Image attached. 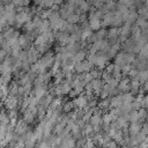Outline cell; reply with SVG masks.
I'll return each instance as SVG.
<instances>
[{
    "instance_id": "7",
    "label": "cell",
    "mask_w": 148,
    "mask_h": 148,
    "mask_svg": "<svg viewBox=\"0 0 148 148\" xmlns=\"http://www.w3.org/2000/svg\"><path fill=\"white\" fill-rule=\"evenodd\" d=\"M123 105H124L123 94H121V95L112 96V98L110 99V106H111V109H114V108H121Z\"/></svg>"
},
{
    "instance_id": "27",
    "label": "cell",
    "mask_w": 148,
    "mask_h": 148,
    "mask_svg": "<svg viewBox=\"0 0 148 148\" xmlns=\"http://www.w3.org/2000/svg\"><path fill=\"white\" fill-rule=\"evenodd\" d=\"M142 108H145V109H148V94L147 95H145V97H143V99H142Z\"/></svg>"
},
{
    "instance_id": "23",
    "label": "cell",
    "mask_w": 148,
    "mask_h": 148,
    "mask_svg": "<svg viewBox=\"0 0 148 148\" xmlns=\"http://www.w3.org/2000/svg\"><path fill=\"white\" fill-rule=\"evenodd\" d=\"M17 116H18V111H17V109H16V110H9V111H8V117H9L10 119H13V118H17Z\"/></svg>"
},
{
    "instance_id": "16",
    "label": "cell",
    "mask_w": 148,
    "mask_h": 148,
    "mask_svg": "<svg viewBox=\"0 0 148 148\" xmlns=\"http://www.w3.org/2000/svg\"><path fill=\"white\" fill-rule=\"evenodd\" d=\"M138 80L141 82V84L146 83L148 81V69H143V71H139V76Z\"/></svg>"
},
{
    "instance_id": "15",
    "label": "cell",
    "mask_w": 148,
    "mask_h": 148,
    "mask_svg": "<svg viewBox=\"0 0 148 148\" xmlns=\"http://www.w3.org/2000/svg\"><path fill=\"white\" fill-rule=\"evenodd\" d=\"M125 118H126L130 123H135V121H139V113H138V111L133 110V111H131L127 116H125Z\"/></svg>"
},
{
    "instance_id": "17",
    "label": "cell",
    "mask_w": 148,
    "mask_h": 148,
    "mask_svg": "<svg viewBox=\"0 0 148 148\" xmlns=\"http://www.w3.org/2000/svg\"><path fill=\"white\" fill-rule=\"evenodd\" d=\"M134 99H135V97H134V95L132 92H125V94H123L124 104H131Z\"/></svg>"
},
{
    "instance_id": "19",
    "label": "cell",
    "mask_w": 148,
    "mask_h": 148,
    "mask_svg": "<svg viewBox=\"0 0 148 148\" xmlns=\"http://www.w3.org/2000/svg\"><path fill=\"white\" fill-rule=\"evenodd\" d=\"M139 58L145 59V60L148 59V43L142 46V49H141V51H140V53H139Z\"/></svg>"
},
{
    "instance_id": "13",
    "label": "cell",
    "mask_w": 148,
    "mask_h": 148,
    "mask_svg": "<svg viewBox=\"0 0 148 148\" xmlns=\"http://www.w3.org/2000/svg\"><path fill=\"white\" fill-rule=\"evenodd\" d=\"M53 99H54V96L49 94V95H46V96L40 101V105H42V106H44L45 109H46V108H50V105L52 104Z\"/></svg>"
},
{
    "instance_id": "30",
    "label": "cell",
    "mask_w": 148,
    "mask_h": 148,
    "mask_svg": "<svg viewBox=\"0 0 148 148\" xmlns=\"http://www.w3.org/2000/svg\"><path fill=\"white\" fill-rule=\"evenodd\" d=\"M75 148H77V147H75Z\"/></svg>"
},
{
    "instance_id": "28",
    "label": "cell",
    "mask_w": 148,
    "mask_h": 148,
    "mask_svg": "<svg viewBox=\"0 0 148 148\" xmlns=\"http://www.w3.org/2000/svg\"><path fill=\"white\" fill-rule=\"evenodd\" d=\"M139 148H148V142H142V143H140L139 145Z\"/></svg>"
},
{
    "instance_id": "2",
    "label": "cell",
    "mask_w": 148,
    "mask_h": 148,
    "mask_svg": "<svg viewBox=\"0 0 148 148\" xmlns=\"http://www.w3.org/2000/svg\"><path fill=\"white\" fill-rule=\"evenodd\" d=\"M75 8H76V7H75V6H73V5H71L69 2H67V3H62V5L60 6L59 14H60V16H61L62 18L67 20V18H68V16H69L71 14H73V13H74V9H75Z\"/></svg>"
},
{
    "instance_id": "5",
    "label": "cell",
    "mask_w": 148,
    "mask_h": 148,
    "mask_svg": "<svg viewBox=\"0 0 148 148\" xmlns=\"http://www.w3.org/2000/svg\"><path fill=\"white\" fill-rule=\"evenodd\" d=\"M90 83L92 84L94 94H95V95H101V92H102V90H103V87H104L105 82H104L102 79H94Z\"/></svg>"
},
{
    "instance_id": "14",
    "label": "cell",
    "mask_w": 148,
    "mask_h": 148,
    "mask_svg": "<svg viewBox=\"0 0 148 148\" xmlns=\"http://www.w3.org/2000/svg\"><path fill=\"white\" fill-rule=\"evenodd\" d=\"M66 21L68 23H71V24H77L79 22H81V15H79L76 13H73V14H71L68 16V18Z\"/></svg>"
},
{
    "instance_id": "29",
    "label": "cell",
    "mask_w": 148,
    "mask_h": 148,
    "mask_svg": "<svg viewBox=\"0 0 148 148\" xmlns=\"http://www.w3.org/2000/svg\"><path fill=\"white\" fill-rule=\"evenodd\" d=\"M64 2V0H53V3L54 5H58V6H61Z\"/></svg>"
},
{
    "instance_id": "8",
    "label": "cell",
    "mask_w": 148,
    "mask_h": 148,
    "mask_svg": "<svg viewBox=\"0 0 148 148\" xmlns=\"http://www.w3.org/2000/svg\"><path fill=\"white\" fill-rule=\"evenodd\" d=\"M142 124L141 121H135V123H131L130 126H128V132L131 135H135V134H139L141 132V128H142Z\"/></svg>"
},
{
    "instance_id": "4",
    "label": "cell",
    "mask_w": 148,
    "mask_h": 148,
    "mask_svg": "<svg viewBox=\"0 0 148 148\" xmlns=\"http://www.w3.org/2000/svg\"><path fill=\"white\" fill-rule=\"evenodd\" d=\"M73 101H74L75 108H77V110H83V109L88 105L89 97H88L86 94H82V95H79V96H77L76 98H74Z\"/></svg>"
},
{
    "instance_id": "6",
    "label": "cell",
    "mask_w": 148,
    "mask_h": 148,
    "mask_svg": "<svg viewBox=\"0 0 148 148\" xmlns=\"http://www.w3.org/2000/svg\"><path fill=\"white\" fill-rule=\"evenodd\" d=\"M113 20H114V12L105 13V14H104V16H103V18H102V28H105V27H110V25H112Z\"/></svg>"
},
{
    "instance_id": "3",
    "label": "cell",
    "mask_w": 148,
    "mask_h": 148,
    "mask_svg": "<svg viewBox=\"0 0 148 148\" xmlns=\"http://www.w3.org/2000/svg\"><path fill=\"white\" fill-rule=\"evenodd\" d=\"M117 90H118V94L119 95L125 94V92H128V90H131V80H130V77H123L119 81V84L117 87Z\"/></svg>"
},
{
    "instance_id": "9",
    "label": "cell",
    "mask_w": 148,
    "mask_h": 148,
    "mask_svg": "<svg viewBox=\"0 0 148 148\" xmlns=\"http://www.w3.org/2000/svg\"><path fill=\"white\" fill-rule=\"evenodd\" d=\"M89 123L95 127V126H99V125H102L103 124V121H102V116H101V112H98V111H96L94 114H92V117L90 118V120H89Z\"/></svg>"
},
{
    "instance_id": "10",
    "label": "cell",
    "mask_w": 148,
    "mask_h": 148,
    "mask_svg": "<svg viewBox=\"0 0 148 148\" xmlns=\"http://www.w3.org/2000/svg\"><path fill=\"white\" fill-rule=\"evenodd\" d=\"M141 89V82L138 80V79H133L131 80V92L134 95V94H138Z\"/></svg>"
},
{
    "instance_id": "21",
    "label": "cell",
    "mask_w": 148,
    "mask_h": 148,
    "mask_svg": "<svg viewBox=\"0 0 148 148\" xmlns=\"http://www.w3.org/2000/svg\"><path fill=\"white\" fill-rule=\"evenodd\" d=\"M95 35H96V37H97L98 40H99V39H104V38L108 36V30H105L104 28H102V29H99L98 31H96Z\"/></svg>"
},
{
    "instance_id": "18",
    "label": "cell",
    "mask_w": 148,
    "mask_h": 148,
    "mask_svg": "<svg viewBox=\"0 0 148 148\" xmlns=\"http://www.w3.org/2000/svg\"><path fill=\"white\" fill-rule=\"evenodd\" d=\"M98 109H99V110H108V109H111V106H110V99H109V98L102 99V101L98 103Z\"/></svg>"
},
{
    "instance_id": "22",
    "label": "cell",
    "mask_w": 148,
    "mask_h": 148,
    "mask_svg": "<svg viewBox=\"0 0 148 148\" xmlns=\"http://www.w3.org/2000/svg\"><path fill=\"white\" fill-rule=\"evenodd\" d=\"M114 68H116V65L114 64H108L106 65V67L104 68V72L105 73H109V74H113V72H114Z\"/></svg>"
},
{
    "instance_id": "1",
    "label": "cell",
    "mask_w": 148,
    "mask_h": 148,
    "mask_svg": "<svg viewBox=\"0 0 148 148\" xmlns=\"http://www.w3.org/2000/svg\"><path fill=\"white\" fill-rule=\"evenodd\" d=\"M109 64V58L106 57V54L104 52L102 53H97L95 56V61H94V66H96L98 69H104L106 67V65Z\"/></svg>"
},
{
    "instance_id": "25",
    "label": "cell",
    "mask_w": 148,
    "mask_h": 148,
    "mask_svg": "<svg viewBox=\"0 0 148 148\" xmlns=\"http://www.w3.org/2000/svg\"><path fill=\"white\" fill-rule=\"evenodd\" d=\"M13 148H25V143L23 141H16V142H13Z\"/></svg>"
},
{
    "instance_id": "20",
    "label": "cell",
    "mask_w": 148,
    "mask_h": 148,
    "mask_svg": "<svg viewBox=\"0 0 148 148\" xmlns=\"http://www.w3.org/2000/svg\"><path fill=\"white\" fill-rule=\"evenodd\" d=\"M138 113H139V121L145 123V120L147 119V109L141 108V109L138 111Z\"/></svg>"
},
{
    "instance_id": "26",
    "label": "cell",
    "mask_w": 148,
    "mask_h": 148,
    "mask_svg": "<svg viewBox=\"0 0 148 148\" xmlns=\"http://www.w3.org/2000/svg\"><path fill=\"white\" fill-rule=\"evenodd\" d=\"M117 145H118V143H117L116 141L111 140L110 142H108V143H106V145H104L103 147H105V148H118V147H117Z\"/></svg>"
},
{
    "instance_id": "12",
    "label": "cell",
    "mask_w": 148,
    "mask_h": 148,
    "mask_svg": "<svg viewBox=\"0 0 148 148\" xmlns=\"http://www.w3.org/2000/svg\"><path fill=\"white\" fill-rule=\"evenodd\" d=\"M62 111L65 113H69L74 110L75 108V104H74V101H67V102H62Z\"/></svg>"
},
{
    "instance_id": "11",
    "label": "cell",
    "mask_w": 148,
    "mask_h": 148,
    "mask_svg": "<svg viewBox=\"0 0 148 148\" xmlns=\"http://www.w3.org/2000/svg\"><path fill=\"white\" fill-rule=\"evenodd\" d=\"M18 42H20L21 47H23V49H28V46L30 45L31 39L29 38L28 35H21V36L18 37Z\"/></svg>"
},
{
    "instance_id": "24",
    "label": "cell",
    "mask_w": 148,
    "mask_h": 148,
    "mask_svg": "<svg viewBox=\"0 0 148 148\" xmlns=\"http://www.w3.org/2000/svg\"><path fill=\"white\" fill-rule=\"evenodd\" d=\"M141 133L143 134V135H148V121H145L143 124H142V128H141Z\"/></svg>"
}]
</instances>
